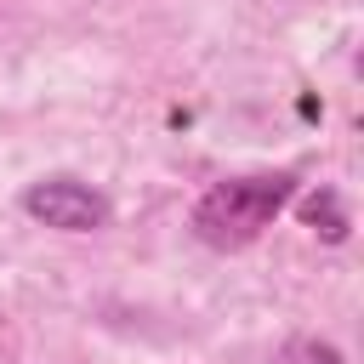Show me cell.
Wrapping results in <instances>:
<instances>
[{
	"label": "cell",
	"instance_id": "cell-1",
	"mask_svg": "<svg viewBox=\"0 0 364 364\" xmlns=\"http://www.w3.org/2000/svg\"><path fill=\"white\" fill-rule=\"evenodd\" d=\"M296 199V176L290 171H262V176H228L210 182L193 205V233L210 250H245L250 239H262V228H273V216Z\"/></svg>",
	"mask_w": 364,
	"mask_h": 364
},
{
	"label": "cell",
	"instance_id": "cell-2",
	"mask_svg": "<svg viewBox=\"0 0 364 364\" xmlns=\"http://www.w3.org/2000/svg\"><path fill=\"white\" fill-rule=\"evenodd\" d=\"M23 210L57 233H97L108 228V199L91 188V182H74V176H40L23 188Z\"/></svg>",
	"mask_w": 364,
	"mask_h": 364
},
{
	"label": "cell",
	"instance_id": "cell-3",
	"mask_svg": "<svg viewBox=\"0 0 364 364\" xmlns=\"http://www.w3.org/2000/svg\"><path fill=\"white\" fill-rule=\"evenodd\" d=\"M296 216L324 239V245H341L347 239V210H341V199L330 193V188H318V193H307L301 205H296Z\"/></svg>",
	"mask_w": 364,
	"mask_h": 364
},
{
	"label": "cell",
	"instance_id": "cell-4",
	"mask_svg": "<svg viewBox=\"0 0 364 364\" xmlns=\"http://www.w3.org/2000/svg\"><path fill=\"white\" fill-rule=\"evenodd\" d=\"M279 364H347V358H341V347H330L318 336H296V341H284Z\"/></svg>",
	"mask_w": 364,
	"mask_h": 364
}]
</instances>
